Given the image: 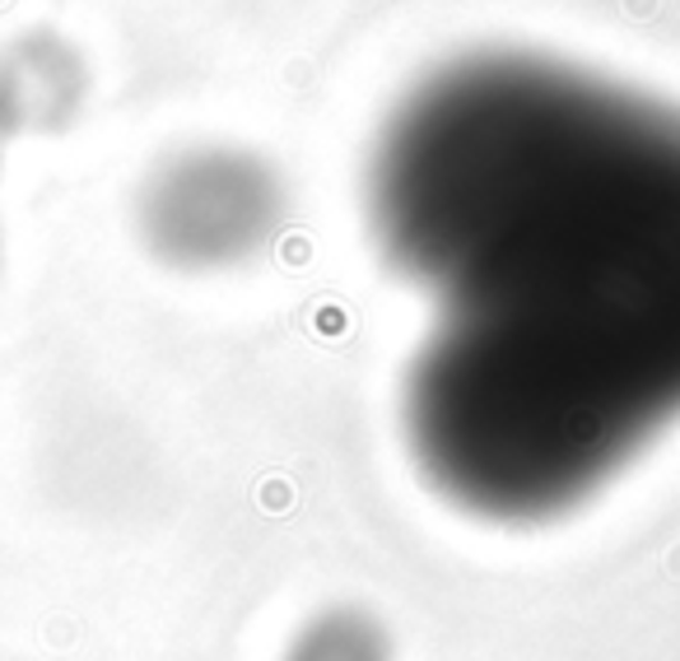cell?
Returning <instances> with one entry per match:
<instances>
[{
    "label": "cell",
    "instance_id": "2",
    "mask_svg": "<svg viewBox=\"0 0 680 661\" xmlns=\"http://www.w3.org/2000/svg\"><path fill=\"white\" fill-rule=\"evenodd\" d=\"M284 224V187L271 159L210 144L173 159L150 187L144 233L182 271H229L271 248Z\"/></svg>",
    "mask_w": 680,
    "mask_h": 661
},
{
    "label": "cell",
    "instance_id": "1",
    "mask_svg": "<svg viewBox=\"0 0 680 661\" xmlns=\"http://www.w3.org/2000/svg\"><path fill=\"white\" fill-rule=\"evenodd\" d=\"M369 248L420 335L397 378L443 508L546 527L680 429V103L541 47L420 70L363 154Z\"/></svg>",
    "mask_w": 680,
    "mask_h": 661
},
{
    "label": "cell",
    "instance_id": "3",
    "mask_svg": "<svg viewBox=\"0 0 680 661\" xmlns=\"http://www.w3.org/2000/svg\"><path fill=\"white\" fill-rule=\"evenodd\" d=\"M276 661H397L392 629L363 605H322L284 639Z\"/></svg>",
    "mask_w": 680,
    "mask_h": 661
}]
</instances>
